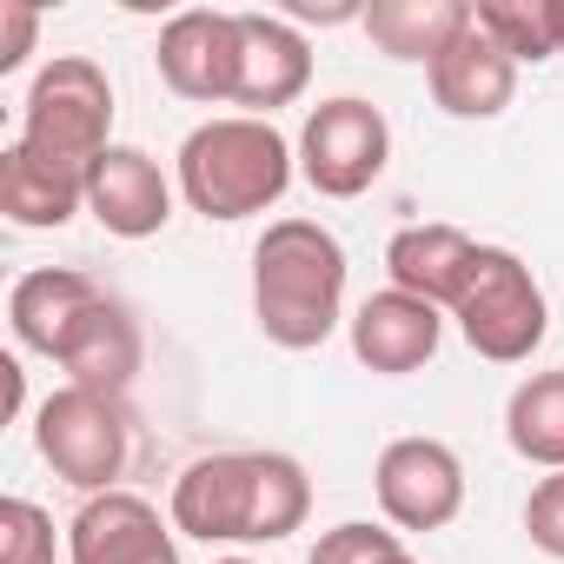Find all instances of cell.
I'll list each match as a JSON object with an SVG mask.
<instances>
[{
  "label": "cell",
  "mask_w": 564,
  "mask_h": 564,
  "mask_svg": "<svg viewBox=\"0 0 564 564\" xmlns=\"http://www.w3.org/2000/svg\"><path fill=\"white\" fill-rule=\"evenodd\" d=\"M252 319L279 352H313L346 319V246L319 219H272L252 246Z\"/></svg>",
  "instance_id": "1"
},
{
  "label": "cell",
  "mask_w": 564,
  "mask_h": 564,
  "mask_svg": "<svg viewBox=\"0 0 564 564\" xmlns=\"http://www.w3.org/2000/svg\"><path fill=\"white\" fill-rule=\"evenodd\" d=\"M293 173H300V147L272 120H252V113H226V120L193 127L180 140V160H173L180 199L199 219H219V226L279 206Z\"/></svg>",
  "instance_id": "2"
},
{
  "label": "cell",
  "mask_w": 564,
  "mask_h": 564,
  "mask_svg": "<svg viewBox=\"0 0 564 564\" xmlns=\"http://www.w3.org/2000/svg\"><path fill=\"white\" fill-rule=\"evenodd\" d=\"M113 80L87 54H54L21 107V147H34L54 166L94 173V160L113 147Z\"/></svg>",
  "instance_id": "3"
},
{
  "label": "cell",
  "mask_w": 564,
  "mask_h": 564,
  "mask_svg": "<svg viewBox=\"0 0 564 564\" xmlns=\"http://www.w3.org/2000/svg\"><path fill=\"white\" fill-rule=\"evenodd\" d=\"M465 346L491 366H524L544 333H551V306H544V286L531 279V265L511 252V246H478V265L465 279V293L452 306Z\"/></svg>",
  "instance_id": "4"
},
{
  "label": "cell",
  "mask_w": 564,
  "mask_h": 564,
  "mask_svg": "<svg viewBox=\"0 0 564 564\" xmlns=\"http://www.w3.org/2000/svg\"><path fill=\"white\" fill-rule=\"evenodd\" d=\"M34 445L41 458L54 465V478H67L74 491H113L127 458H133V432H127V412L120 399L107 392H87V386H61L41 399L34 412Z\"/></svg>",
  "instance_id": "5"
},
{
  "label": "cell",
  "mask_w": 564,
  "mask_h": 564,
  "mask_svg": "<svg viewBox=\"0 0 564 564\" xmlns=\"http://www.w3.org/2000/svg\"><path fill=\"white\" fill-rule=\"evenodd\" d=\"M386 160H392V127L359 94L319 100L300 127V180L319 199H359L386 173Z\"/></svg>",
  "instance_id": "6"
},
{
  "label": "cell",
  "mask_w": 564,
  "mask_h": 564,
  "mask_svg": "<svg viewBox=\"0 0 564 564\" xmlns=\"http://www.w3.org/2000/svg\"><path fill=\"white\" fill-rule=\"evenodd\" d=\"M372 491L392 531H445L465 511V465L445 438H392L372 465Z\"/></svg>",
  "instance_id": "7"
},
{
  "label": "cell",
  "mask_w": 564,
  "mask_h": 564,
  "mask_svg": "<svg viewBox=\"0 0 564 564\" xmlns=\"http://www.w3.org/2000/svg\"><path fill=\"white\" fill-rule=\"evenodd\" d=\"M259 511V452H213L173 478V531L199 544H252Z\"/></svg>",
  "instance_id": "8"
},
{
  "label": "cell",
  "mask_w": 564,
  "mask_h": 564,
  "mask_svg": "<svg viewBox=\"0 0 564 564\" xmlns=\"http://www.w3.org/2000/svg\"><path fill=\"white\" fill-rule=\"evenodd\" d=\"M160 80L180 94V100H199V107H219L232 100L239 87V14H219V8H186L160 28Z\"/></svg>",
  "instance_id": "9"
},
{
  "label": "cell",
  "mask_w": 564,
  "mask_h": 564,
  "mask_svg": "<svg viewBox=\"0 0 564 564\" xmlns=\"http://www.w3.org/2000/svg\"><path fill=\"white\" fill-rule=\"evenodd\" d=\"M313 87V47L286 14H239V87L232 107L252 120H272Z\"/></svg>",
  "instance_id": "10"
},
{
  "label": "cell",
  "mask_w": 564,
  "mask_h": 564,
  "mask_svg": "<svg viewBox=\"0 0 564 564\" xmlns=\"http://www.w3.org/2000/svg\"><path fill=\"white\" fill-rule=\"evenodd\" d=\"M87 213L113 239H153L173 219V180L147 147H107L87 173Z\"/></svg>",
  "instance_id": "11"
},
{
  "label": "cell",
  "mask_w": 564,
  "mask_h": 564,
  "mask_svg": "<svg viewBox=\"0 0 564 564\" xmlns=\"http://www.w3.org/2000/svg\"><path fill=\"white\" fill-rule=\"evenodd\" d=\"M346 326H352V359L366 372H379V379H405V372L432 366V352L445 339V313L412 300V293H399V286L372 293Z\"/></svg>",
  "instance_id": "12"
},
{
  "label": "cell",
  "mask_w": 564,
  "mask_h": 564,
  "mask_svg": "<svg viewBox=\"0 0 564 564\" xmlns=\"http://www.w3.org/2000/svg\"><path fill=\"white\" fill-rule=\"evenodd\" d=\"M100 279L94 272H74V265H34L14 279L8 293V326H14V346L21 352H41V359H61V346L74 339V326L100 306Z\"/></svg>",
  "instance_id": "13"
},
{
  "label": "cell",
  "mask_w": 564,
  "mask_h": 564,
  "mask_svg": "<svg viewBox=\"0 0 564 564\" xmlns=\"http://www.w3.org/2000/svg\"><path fill=\"white\" fill-rule=\"evenodd\" d=\"M425 80H432V100H438L452 120H498V113L511 107V94H518V61L471 21V28L425 67Z\"/></svg>",
  "instance_id": "14"
},
{
  "label": "cell",
  "mask_w": 564,
  "mask_h": 564,
  "mask_svg": "<svg viewBox=\"0 0 564 564\" xmlns=\"http://www.w3.org/2000/svg\"><path fill=\"white\" fill-rule=\"evenodd\" d=\"M166 544H173V524L127 485L94 491L67 524V557L74 564H140Z\"/></svg>",
  "instance_id": "15"
},
{
  "label": "cell",
  "mask_w": 564,
  "mask_h": 564,
  "mask_svg": "<svg viewBox=\"0 0 564 564\" xmlns=\"http://www.w3.org/2000/svg\"><path fill=\"white\" fill-rule=\"evenodd\" d=\"M478 265V239L445 226V219H425V226H399L392 246H386V272H392V286L452 313L458 293H465V279Z\"/></svg>",
  "instance_id": "16"
},
{
  "label": "cell",
  "mask_w": 564,
  "mask_h": 564,
  "mask_svg": "<svg viewBox=\"0 0 564 564\" xmlns=\"http://www.w3.org/2000/svg\"><path fill=\"white\" fill-rule=\"evenodd\" d=\"M140 359H147V339H140V319L107 293L80 326L74 339L61 346V366H67V386H87V392H107L120 399L133 379H140Z\"/></svg>",
  "instance_id": "17"
},
{
  "label": "cell",
  "mask_w": 564,
  "mask_h": 564,
  "mask_svg": "<svg viewBox=\"0 0 564 564\" xmlns=\"http://www.w3.org/2000/svg\"><path fill=\"white\" fill-rule=\"evenodd\" d=\"M80 206H87V173L54 166V160H41V153L21 147V140L0 153V213H8L14 226L54 232V226H67Z\"/></svg>",
  "instance_id": "18"
},
{
  "label": "cell",
  "mask_w": 564,
  "mask_h": 564,
  "mask_svg": "<svg viewBox=\"0 0 564 564\" xmlns=\"http://www.w3.org/2000/svg\"><path fill=\"white\" fill-rule=\"evenodd\" d=\"M359 28L372 34L379 54L432 67V61L471 28V8H465V0H372Z\"/></svg>",
  "instance_id": "19"
},
{
  "label": "cell",
  "mask_w": 564,
  "mask_h": 564,
  "mask_svg": "<svg viewBox=\"0 0 564 564\" xmlns=\"http://www.w3.org/2000/svg\"><path fill=\"white\" fill-rule=\"evenodd\" d=\"M505 438L524 465L564 471V366L557 372H531L511 386L505 399Z\"/></svg>",
  "instance_id": "20"
},
{
  "label": "cell",
  "mask_w": 564,
  "mask_h": 564,
  "mask_svg": "<svg viewBox=\"0 0 564 564\" xmlns=\"http://www.w3.org/2000/svg\"><path fill=\"white\" fill-rule=\"evenodd\" d=\"M471 21L524 67H538V61H551V54H564V0H478L471 8Z\"/></svg>",
  "instance_id": "21"
},
{
  "label": "cell",
  "mask_w": 564,
  "mask_h": 564,
  "mask_svg": "<svg viewBox=\"0 0 564 564\" xmlns=\"http://www.w3.org/2000/svg\"><path fill=\"white\" fill-rule=\"evenodd\" d=\"M54 518L34 498H0V564H54Z\"/></svg>",
  "instance_id": "22"
},
{
  "label": "cell",
  "mask_w": 564,
  "mask_h": 564,
  "mask_svg": "<svg viewBox=\"0 0 564 564\" xmlns=\"http://www.w3.org/2000/svg\"><path fill=\"white\" fill-rule=\"evenodd\" d=\"M392 557H405V544H399V531H386V524H366V518H346V524H333L313 551H306V564H392Z\"/></svg>",
  "instance_id": "23"
},
{
  "label": "cell",
  "mask_w": 564,
  "mask_h": 564,
  "mask_svg": "<svg viewBox=\"0 0 564 564\" xmlns=\"http://www.w3.org/2000/svg\"><path fill=\"white\" fill-rule=\"evenodd\" d=\"M524 538H531L544 557L564 564V471H551V478L531 485V498H524Z\"/></svg>",
  "instance_id": "24"
},
{
  "label": "cell",
  "mask_w": 564,
  "mask_h": 564,
  "mask_svg": "<svg viewBox=\"0 0 564 564\" xmlns=\"http://www.w3.org/2000/svg\"><path fill=\"white\" fill-rule=\"evenodd\" d=\"M34 34H41V8H28V0H0V74L28 67Z\"/></svg>",
  "instance_id": "25"
},
{
  "label": "cell",
  "mask_w": 564,
  "mask_h": 564,
  "mask_svg": "<svg viewBox=\"0 0 564 564\" xmlns=\"http://www.w3.org/2000/svg\"><path fill=\"white\" fill-rule=\"evenodd\" d=\"M0 372H8V412H21L28 386H21V359H0Z\"/></svg>",
  "instance_id": "26"
},
{
  "label": "cell",
  "mask_w": 564,
  "mask_h": 564,
  "mask_svg": "<svg viewBox=\"0 0 564 564\" xmlns=\"http://www.w3.org/2000/svg\"><path fill=\"white\" fill-rule=\"evenodd\" d=\"M140 564H180V544H166V551H153V557H140Z\"/></svg>",
  "instance_id": "27"
},
{
  "label": "cell",
  "mask_w": 564,
  "mask_h": 564,
  "mask_svg": "<svg viewBox=\"0 0 564 564\" xmlns=\"http://www.w3.org/2000/svg\"><path fill=\"white\" fill-rule=\"evenodd\" d=\"M213 564H252V557H213Z\"/></svg>",
  "instance_id": "28"
},
{
  "label": "cell",
  "mask_w": 564,
  "mask_h": 564,
  "mask_svg": "<svg viewBox=\"0 0 564 564\" xmlns=\"http://www.w3.org/2000/svg\"><path fill=\"white\" fill-rule=\"evenodd\" d=\"M392 564H419V557H412V551H405V557H392Z\"/></svg>",
  "instance_id": "29"
}]
</instances>
